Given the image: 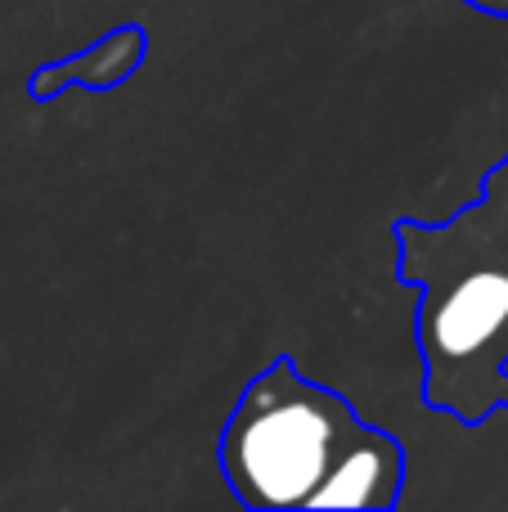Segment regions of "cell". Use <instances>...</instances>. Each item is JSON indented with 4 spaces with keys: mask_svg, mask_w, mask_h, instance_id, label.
<instances>
[{
    "mask_svg": "<svg viewBox=\"0 0 508 512\" xmlns=\"http://www.w3.org/2000/svg\"><path fill=\"white\" fill-rule=\"evenodd\" d=\"M221 468L248 508H392L405 454L284 360L243 391L221 436Z\"/></svg>",
    "mask_w": 508,
    "mask_h": 512,
    "instance_id": "1",
    "label": "cell"
},
{
    "mask_svg": "<svg viewBox=\"0 0 508 512\" xmlns=\"http://www.w3.org/2000/svg\"><path fill=\"white\" fill-rule=\"evenodd\" d=\"M401 274L423 283L419 342L428 400L464 418L508 400V261L405 252Z\"/></svg>",
    "mask_w": 508,
    "mask_h": 512,
    "instance_id": "2",
    "label": "cell"
},
{
    "mask_svg": "<svg viewBox=\"0 0 508 512\" xmlns=\"http://www.w3.org/2000/svg\"><path fill=\"white\" fill-rule=\"evenodd\" d=\"M491 189H495V194H500V198H508V167L500 171V176H495L491 180Z\"/></svg>",
    "mask_w": 508,
    "mask_h": 512,
    "instance_id": "3",
    "label": "cell"
},
{
    "mask_svg": "<svg viewBox=\"0 0 508 512\" xmlns=\"http://www.w3.org/2000/svg\"><path fill=\"white\" fill-rule=\"evenodd\" d=\"M482 5H495V9H504V5H508V0H482Z\"/></svg>",
    "mask_w": 508,
    "mask_h": 512,
    "instance_id": "4",
    "label": "cell"
}]
</instances>
